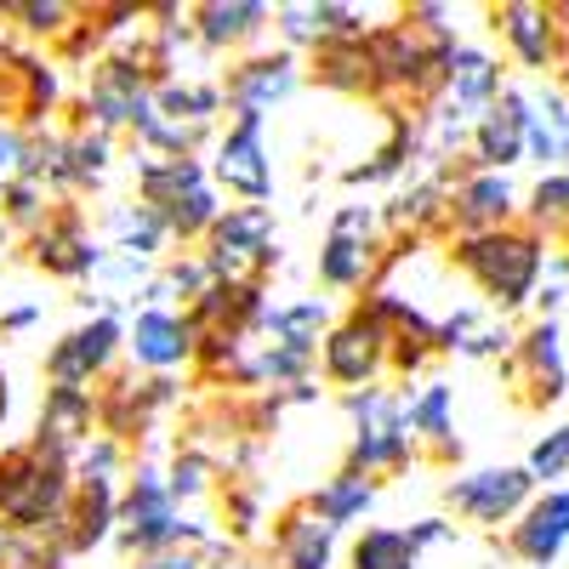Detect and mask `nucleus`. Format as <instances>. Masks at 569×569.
<instances>
[{"label": "nucleus", "mask_w": 569, "mask_h": 569, "mask_svg": "<svg viewBox=\"0 0 569 569\" xmlns=\"http://www.w3.org/2000/svg\"><path fill=\"white\" fill-rule=\"evenodd\" d=\"M445 257L472 291H479V308L518 319L536 302V284H541V268L552 257V240L536 233L530 222H507V228H485V233H450Z\"/></svg>", "instance_id": "f257e3e1"}, {"label": "nucleus", "mask_w": 569, "mask_h": 569, "mask_svg": "<svg viewBox=\"0 0 569 569\" xmlns=\"http://www.w3.org/2000/svg\"><path fill=\"white\" fill-rule=\"evenodd\" d=\"M154 52H149V29H137L131 40L120 46H103V58H91L86 69V86H80V120L74 126H91V131H103V137H131L142 120L154 114Z\"/></svg>", "instance_id": "f03ea898"}, {"label": "nucleus", "mask_w": 569, "mask_h": 569, "mask_svg": "<svg viewBox=\"0 0 569 569\" xmlns=\"http://www.w3.org/2000/svg\"><path fill=\"white\" fill-rule=\"evenodd\" d=\"M74 507V472L58 456H40L34 445L0 450V530L18 541L58 547Z\"/></svg>", "instance_id": "7ed1b4c3"}, {"label": "nucleus", "mask_w": 569, "mask_h": 569, "mask_svg": "<svg viewBox=\"0 0 569 569\" xmlns=\"http://www.w3.org/2000/svg\"><path fill=\"white\" fill-rule=\"evenodd\" d=\"M342 410L353 421V439H348V472H365V479H393L410 461H421L410 427H405V393L399 382H376L359 393H342Z\"/></svg>", "instance_id": "20e7f679"}, {"label": "nucleus", "mask_w": 569, "mask_h": 569, "mask_svg": "<svg viewBox=\"0 0 569 569\" xmlns=\"http://www.w3.org/2000/svg\"><path fill=\"white\" fill-rule=\"evenodd\" d=\"M200 262L217 284H268V273L284 262L273 206H222L217 228L200 240Z\"/></svg>", "instance_id": "39448f33"}, {"label": "nucleus", "mask_w": 569, "mask_h": 569, "mask_svg": "<svg viewBox=\"0 0 569 569\" xmlns=\"http://www.w3.org/2000/svg\"><path fill=\"white\" fill-rule=\"evenodd\" d=\"M382 217L376 206H337L325 222V240H319V257H313V273L330 297H353V291H376V279H382Z\"/></svg>", "instance_id": "423d86ee"}, {"label": "nucleus", "mask_w": 569, "mask_h": 569, "mask_svg": "<svg viewBox=\"0 0 569 569\" xmlns=\"http://www.w3.org/2000/svg\"><path fill=\"white\" fill-rule=\"evenodd\" d=\"M211 188L233 206H268L273 200V149H268V120L262 114H228L206 149Z\"/></svg>", "instance_id": "0eeeda50"}, {"label": "nucleus", "mask_w": 569, "mask_h": 569, "mask_svg": "<svg viewBox=\"0 0 569 569\" xmlns=\"http://www.w3.org/2000/svg\"><path fill=\"white\" fill-rule=\"evenodd\" d=\"M388 353H393V330L365 302H353L348 313H337V325L325 330V342L313 353V370H319V382L342 388V393H359V388L388 382Z\"/></svg>", "instance_id": "6e6552de"}, {"label": "nucleus", "mask_w": 569, "mask_h": 569, "mask_svg": "<svg viewBox=\"0 0 569 569\" xmlns=\"http://www.w3.org/2000/svg\"><path fill=\"white\" fill-rule=\"evenodd\" d=\"M126 359V313H86L80 325H69L63 337L46 348L40 376L46 388H86L98 393V382L120 370Z\"/></svg>", "instance_id": "1a4fd4ad"}, {"label": "nucleus", "mask_w": 569, "mask_h": 569, "mask_svg": "<svg viewBox=\"0 0 569 569\" xmlns=\"http://www.w3.org/2000/svg\"><path fill=\"white\" fill-rule=\"evenodd\" d=\"M530 496H536V479H530L518 461L461 467V472H450V479H445V507H450V518H461V525L485 530V536L507 530L512 518L530 507Z\"/></svg>", "instance_id": "9d476101"}, {"label": "nucleus", "mask_w": 569, "mask_h": 569, "mask_svg": "<svg viewBox=\"0 0 569 569\" xmlns=\"http://www.w3.org/2000/svg\"><path fill=\"white\" fill-rule=\"evenodd\" d=\"M501 382L518 393L525 410H558L569 399V353H563V319L518 325V348L501 359Z\"/></svg>", "instance_id": "9b49d317"}, {"label": "nucleus", "mask_w": 569, "mask_h": 569, "mask_svg": "<svg viewBox=\"0 0 569 569\" xmlns=\"http://www.w3.org/2000/svg\"><path fill=\"white\" fill-rule=\"evenodd\" d=\"M302 80H308V69H302V58L297 52H284V46H257V52H246V58H228L222 69H217V86H222V103H228V114H273L279 103H291L297 91H302Z\"/></svg>", "instance_id": "f8f14e48"}, {"label": "nucleus", "mask_w": 569, "mask_h": 569, "mask_svg": "<svg viewBox=\"0 0 569 569\" xmlns=\"http://www.w3.org/2000/svg\"><path fill=\"white\" fill-rule=\"evenodd\" d=\"M485 23H490V34L501 40L496 58H501L507 69H525L530 80H552L569 29L552 18L547 0H496V7H485Z\"/></svg>", "instance_id": "ddd939ff"}, {"label": "nucleus", "mask_w": 569, "mask_h": 569, "mask_svg": "<svg viewBox=\"0 0 569 569\" xmlns=\"http://www.w3.org/2000/svg\"><path fill=\"white\" fill-rule=\"evenodd\" d=\"M23 251H29V262L46 279H63V284H91V273H98L103 257H109L103 240H98V228H91V217L80 206H58L23 240Z\"/></svg>", "instance_id": "4468645a"}, {"label": "nucleus", "mask_w": 569, "mask_h": 569, "mask_svg": "<svg viewBox=\"0 0 569 569\" xmlns=\"http://www.w3.org/2000/svg\"><path fill=\"white\" fill-rule=\"evenodd\" d=\"M200 359V330L182 308H131L126 313V365L137 376H177Z\"/></svg>", "instance_id": "2eb2a0df"}, {"label": "nucleus", "mask_w": 569, "mask_h": 569, "mask_svg": "<svg viewBox=\"0 0 569 569\" xmlns=\"http://www.w3.org/2000/svg\"><path fill=\"white\" fill-rule=\"evenodd\" d=\"M518 200H525V188L507 171H472L467 160H456L450 194H445V240L450 233H485V228L518 222Z\"/></svg>", "instance_id": "dca6fc26"}, {"label": "nucleus", "mask_w": 569, "mask_h": 569, "mask_svg": "<svg viewBox=\"0 0 569 569\" xmlns=\"http://www.w3.org/2000/svg\"><path fill=\"white\" fill-rule=\"evenodd\" d=\"M445 194H450L445 166H416L405 182H393V194L376 206V217H382V240H393V246L445 240Z\"/></svg>", "instance_id": "f3484780"}, {"label": "nucleus", "mask_w": 569, "mask_h": 569, "mask_svg": "<svg viewBox=\"0 0 569 569\" xmlns=\"http://www.w3.org/2000/svg\"><path fill=\"white\" fill-rule=\"evenodd\" d=\"M188 29H194L206 58L228 63V58H246L257 46H268L273 7L268 0H200V7H188Z\"/></svg>", "instance_id": "a211bd4d"}, {"label": "nucleus", "mask_w": 569, "mask_h": 569, "mask_svg": "<svg viewBox=\"0 0 569 569\" xmlns=\"http://www.w3.org/2000/svg\"><path fill=\"white\" fill-rule=\"evenodd\" d=\"M501 552L525 569H558L569 552V485L558 490H536L530 507L507 525Z\"/></svg>", "instance_id": "6ab92c4d"}, {"label": "nucleus", "mask_w": 569, "mask_h": 569, "mask_svg": "<svg viewBox=\"0 0 569 569\" xmlns=\"http://www.w3.org/2000/svg\"><path fill=\"white\" fill-rule=\"evenodd\" d=\"M525 137H530V98H525V86H507L501 98L472 120L467 131V166L472 171H518L525 166Z\"/></svg>", "instance_id": "aec40b11"}, {"label": "nucleus", "mask_w": 569, "mask_h": 569, "mask_svg": "<svg viewBox=\"0 0 569 569\" xmlns=\"http://www.w3.org/2000/svg\"><path fill=\"white\" fill-rule=\"evenodd\" d=\"M507 86H512V69L490 52V46H479V40H456V46H450L445 74H439V98H445L450 109H461V114L479 120Z\"/></svg>", "instance_id": "412c9836"}, {"label": "nucleus", "mask_w": 569, "mask_h": 569, "mask_svg": "<svg viewBox=\"0 0 569 569\" xmlns=\"http://www.w3.org/2000/svg\"><path fill=\"white\" fill-rule=\"evenodd\" d=\"M433 348H439V359L456 353V359H472V365H501L518 348V319H501L479 302H456L433 330Z\"/></svg>", "instance_id": "4be33fe9"}, {"label": "nucleus", "mask_w": 569, "mask_h": 569, "mask_svg": "<svg viewBox=\"0 0 569 569\" xmlns=\"http://www.w3.org/2000/svg\"><path fill=\"white\" fill-rule=\"evenodd\" d=\"M91 433H98V393H86V388H46L29 445H34L40 456L74 461V450H80Z\"/></svg>", "instance_id": "5701e85b"}, {"label": "nucleus", "mask_w": 569, "mask_h": 569, "mask_svg": "<svg viewBox=\"0 0 569 569\" xmlns=\"http://www.w3.org/2000/svg\"><path fill=\"white\" fill-rule=\"evenodd\" d=\"M120 485H126V479H74L69 530H63V541H58V552H63V558H91V552L114 547Z\"/></svg>", "instance_id": "b1692460"}, {"label": "nucleus", "mask_w": 569, "mask_h": 569, "mask_svg": "<svg viewBox=\"0 0 569 569\" xmlns=\"http://www.w3.org/2000/svg\"><path fill=\"white\" fill-rule=\"evenodd\" d=\"M337 558H342V536L325 530L302 501L273 518V536H268L273 569H337Z\"/></svg>", "instance_id": "393cba45"}, {"label": "nucleus", "mask_w": 569, "mask_h": 569, "mask_svg": "<svg viewBox=\"0 0 569 569\" xmlns=\"http://www.w3.org/2000/svg\"><path fill=\"white\" fill-rule=\"evenodd\" d=\"M337 325V308H330V297H284V302H262L257 308V325L251 337L257 342H279V348H297V353H319L325 330Z\"/></svg>", "instance_id": "a878e982"}, {"label": "nucleus", "mask_w": 569, "mask_h": 569, "mask_svg": "<svg viewBox=\"0 0 569 569\" xmlns=\"http://www.w3.org/2000/svg\"><path fill=\"white\" fill-rule=\"evenodd\" d=\"M98 240H103V251H114V257H142V262H166L171 257V233H166V222H160V211L154 206H142V200H109L103 211H98Z\"/></svg>", "instance_id": "bb28decb"}, {"label": "nucleus", "mask_w": 569, "mask_h": 569, "mask_svg": "<svg viewBox=\"0 0 569 569\" xmlns=\"http://www.w3.org/2000/svg\"><path fill=\"white\" fill-rule=\"evenodd\" d=\"M530 137H525V166L536 171H558L569 166V98L552 80H530Z\"/></svg>", "instance_id": "cd10ccee"}, {"label": "nucleus", "mask_w": 569, "mask_h": 569, "mask_svg": "<svg viewBox=\"0 0 569 569\" xmlns=\"http://www.w3.org/2000/svg\"><path fill=\"white\" fill-rule=\"evenodd\" d=\"M154 114L188 131H217L228 103H222V86L217 74H166L154 80Z\"/></svg>", "instance_id": "c85d7f7f"}, {"label": "nucleus", "mask_w": 569, "mask_h": 569, "mask_svg": "<svg viewBox=\"0 0 569 569\" xmlns=\"http://www.w3.org/2000/svg\"><path fill=\"white\" fill-rule=\"evenodd\" d=\"M376 496H382V485H376V479H365V472H348V467H337L330 479H319V485L308 490V501H302V507L319 518L325 530L348 536V530H365V518H370Z\"/></svg>", "instance_id": "c756f323"}, {"label": "nucleus", "mask_w": 569, "mask_h": 569, "mask_svg": "<svg viewBox=\"0 0 569 569\" xmlns=\"http://www.w3.org/2000/svg\"><path fill=\"white\" fill-rule=\"evenodd\" d=\"M405 427H410V439L416 450H439L456 439V388L445 382V376H427V382H405Z\"/></svg>", "instance_id": "7c9ffc66"}, {"label": "nucleus", "mask_w": 569, "mask_h": 569, "mask_svg": "<svg viewBox=\"0 0 569 569\" xmlns=\"http://www.w3.org/2000/svg\"><path fill=\"white\" fill-rule=\"evenodd\" d=\"M308 80L337 91V98H370L376 103V80H370V58H365V40H337V46H319L313 58H302Z\"/></svg>", "instance_id": "2f4dec72"}, {"label": "nucleus", "mask_w": 569, "mask_h": 569, "mask_svg": "<svg viewBox=\"0 0 569 569\" xmlns=\"http://www.w3.org/2000/svg\"><path fill=\"white\" fill-rule=\"evenodd\" d=\"M114 160H120V142L91 131V126H69V206L98 194V188L114 177Z\"/></svg>", "instance_id": "473e14b6"}, {"label": "nucleus", "mask_w": 569, "mask_h": 569, "mask_svg": "<svg viewBox=\"0 0 569 569\" xmlns=\"http://www.w3.org/2000/svg\"><path fill=\"white\" fill-rule=\"evenodd\" d=\"M342 563L348 569H421V552L410 547V536L399 525H365L348 536Z\"/></svg>", "instance_id": "72a5a7b5"}, {"label": "nucleus", "mask_w": 569, "mask_h": 569, "mask_svg": "<svg viewBox=\"0 0 569 569\" xmlns=\"http://www.w3.org/2000/svg\"><path fill=\"white\" fill-rule=\"evenodd\" d=\"M518 222H530L547 240L563 233V222H569V166L536 171V182L525 188V200H518Z\"/></svg>", "instance_id": "f704fd0d"}, {"label": "nucleus", "mask_w": 569, "mask_h": 569, "mask_svg": "<svg viewBox=\"0 0 569 569\" xmlns=\"http://www.w3.org/2000/svg\"><path fill=\"white\" fill-rule=\"evenodd\" d=\"M80 12L86 7H69V0H12V7H0V18H7L18 34L52 40V46H63L80 29Z\"/></svg>", "instance_id": "c9c22d12"}, {"label": "nucleus", "mask_w": 569, "mask_h": 569, "mask_svg": "<svg viewBox=\"0 0 569 569\" xmlns=\"http://www.w3.org/2000/svg\"><path fill=\"white\" fill-rule=\"evenodd\" d=\"M160 472H166V490H171L177 507H194V501L217 496V467H211V456L194 450V445H177Z\"/></svg>", "instance_id": "e433bc0d"}, {"label": "nucleus", "mask_w": 569, "mask_h": 569, "mask_svg": "<svg viewBox=\"0 0 569 569\" xmlns=\"http://www.w3.org/2000/svg\"><path fill=\"white\" fill-rule=\"evenodd\" d=\"M58 211V200L46 194L40 182H29V177H18V182H7L0 188V222L12 228V240H29V233Z\"/></svg>", "instance_id": "4c0bfd02"}, {"label": "nucleus", "mask_w": 569, "mask_h": 569, "mask_svg": "<svg viewBox=\"0 0 569 569\" xmlns=\"http://www.w3.org/2000/svg\"><path fill=\"white\" fill-rule=\"evenodd\" d=\"M536 479V490H558L569 485V421H552L547 433H536V445L525 450V461H518Z\"/></svg>", "instance_id": "58836bf2"}, {"label": "nucleus", "mask_w": 569, "mask_h": 569, "mask_svg": "<svg viewBox=\"0 0 569 569\" xmlns=\"http://www.w3.org/2000/svg\"><path fill=\"white\" fill-rule=\"evenodd\" d=\"M530 313H536V319H563V313H569V257H563V251H552V257H547Z\"/></svg>", "instance_id": "ea45409f"}, {"label": "nucleus", "mask_w": 569, "mask_h": 569, "mask_svg": "<svg viewBox=\"0 0 569 569\" xmlns=\"http://www.w3.org/2000/svg\"><path fill=\"white\" fill-rule=\"evenodd\" d=\"M29 171V126L12 120V114H0V188L18 182Z\"/></svg>", "instance_id": "a19ab883"}, {"label": "nucleus", "mask_w": 569, "mask_h": 569, "mask_svg": "<svg viewBox=\"0 0 569 569\" xmlns=\"http://www.w3.org/2000/svg\"><path fill=\"white\" fill-rule=\"evenodd\" d=\"M69 558L46 541H12V552L0 558V569H63Z\"/></svg>", "instance_id": "79ce46f5"}, {"label": "nucleus", "mask_w": 569, "mask_h": 569, "mask_svg": "<svg viewBox=\"0 0 569 569\" xmlns=\"http://www.w3.org/2000/svg\"><path fill=\"white\" fill-rule=\"evenodd\" d=\"M405 536H410L416 552H433V547H450L456 541V525H450V512H427V518H416Z\"/></svg>", "instance_id": "37998d69"}, {"label": "nucleus", "mask_w": 569, "mask_h": 569, "mask_svg": "<svg viewBox=\"0 0 569 569\" xmlns=\"http://www.w3.org/2000/svg\"><path fill=\"white\" fill-rule=\"evenodd\" d=\"M40 319H46L40 302H18V308H7V313H0V342H7V337H29Z\"/></svg>", "instance_id": "c03bdc74"}, {"label": "nucleus", "mask_w": 569, "mask_h": 569, "mask_svg": "<svg viewBox=\"0 0 569 569\" xmlns=\"http://www.w3.org/2000/svg\"><path fill=\"white\" fill-rule=\"evenodd\" d=\"M120 569H206V552H194V547H177V552L142 558V563H120Z\"/></svg>", "instance_id": "a18cd8bd"}, {"label": "nucleus", "mask_w": 569, "mask_h": 569, "mask_svg": "<svg viewBox=\"0 0 569 569\" xmlns=\"http://www.w3.org/2000/svg\"><path fill=\"white\" fill-rule=\"evenodd\" d=\"M206 569H273L268 558H246V552H233V558H222V563H206Z\"/></svg>", "instance_id": "49530a36"}, {"label": "nucleus", "mask_w": 569, "mask_h": 569, "mask_svg": "<svg viewBox=\"0 0 569 569\" xmlns=\"http://www.w3.org/2000/svg\"><path fill=\"white\" fill-rule=\"evenodd\" d=\"M7 416H12V376L0 365V427H7Z\"/></svg>", "instance_id": "de8ad7c7"}, {"label": "nucleus", "mask_w": 569, "mask_h": 569, "mask_svg": "<svg viewBox=\"0 0 569 569\" xmlns=\"http://www.w3.org/2000/svg\"><path fill=\"white\" fill-rule=\"evenodd\" d=\"M552 86L569 98V34H563V58H558V69H552Z\"/></svg>", "instance_id": "09e8293b"}, {"label": "nucleus", "mask_w": 569, "mask_h": 569, "mask_svg": "<svg viewBox=\"0 0 569 569\" xmlns=\"http://www.w3.org/2000/svg\"><path fill=\"white\" fill-rule=\"evenodd\" d=\"M7 257H12V228L0 222V268H7Z\"/></svg>", "instance_id": "8fccbe9b"}, {"label": "nucleus", "mask_w": 569, "mask_h": 569, "mask_svg": "<svg viewBox=\"0 0 569 569\" xmlns=\"http://www.w3.org/2000/svg\"><path fill=\"white\" fill-rule=\"evenodd\" d=\"M12 541H18L12 530H0V558H7V552H12Z\"/></svg>", "instance_id": "3c124183"}, {"label": "nucleus", "mask_w": 569, "mask_h": 569, "mask_svg": "<svg viewBox=\"0 0 569 569\" xmlns=\"http://www.w3.org/2000/svg\"><path fill=\"white\" fill-rule=\"evenodd\" d=\"M558 251L569 257V222H563V233H558Z\"/></svg>", "instance_id": "603ef678"}]
</instances>
